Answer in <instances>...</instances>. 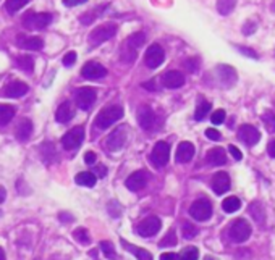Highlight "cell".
<instances>
[{"mask_svg": "<svg viewBox=\"0 0 275 260\" xmlns=\"http://www.w3.org/2000/svg\"><path fill=\"white\" fill-rule=\"evenodd\" d=\"M121 116H123V107L121 105H109V107H104L96 116V126L101 129H107L117 123Z\"/></svg>", "mask_w": 275, "mask_h": 260, "instance_id": "6da1fadb", "label": "cell"}, {"mask_svg": "<svg viewBox=\"0 0 275 260\" xmlns=\"http://www.w3.org/2000/svg\"><path fill=\"white\" fill-rule=\"evenodd\" d=\"M117 34V24L113 23H106V24H101V26L94 28L93 31L89 33L88 36V41H89V46L97 47L104 44L106 41L112 39V37Z\"/></svg>", "mask_w": 275, "mask_h": 260, "instance_id": "7a4b0ae2", "label": "cell"}, {"mask_svg": "<svg viewBox=\"0 0 275 260\" xmlns=\"http://www.w3.org/2000/svg\"><path fill=\"white\" fill-rule=\"evenodd\" d=\"M251 225L246 221V220H243V218H238L235 220L233 223H231V226H230V239L233 241V243H238V244H241L244 243V241H248L249 236H251Z\"/></svg>", "mask_w": 275, "mask_h": 260, "instance_id": "3957f363", "label": "cell"}, {"mask_svg": "<svg viewBox=\"0 0 275 260\" xmlns=\"http://www.w3.org/2000/svg\"><path fill=\"white\" fill-rule=\"evenodd\" d=\"M168 160H170V144H167V142H164V141H159L151 152L152 165L157 166V168H162V166L168 163Z\"/></svg>", "mask_w": 275, "mask_h": 260, "instance_id": "277c9868", "label": "cell"}, {"mask_svg": "<svg viewBox=\"0 0 275 260\" xmlns=\"http://www.w3.org/2000/svg\"><path fill=\"white\" fill-rule=\"evenodd\" d=\"M84 141V128L83 126H75L70 131H66L62 136V146L66 151H75Z\"/></svg>", "mask_w": 275, "mask_h": 260, "instance_id": "5b68a950", "label": "cell"}, {"mask_svg": "<svg viewBox=\"0 0 275 260\" xmlns=\"http://www.w3.org/2000/svg\"><path fill=\"white\" fill-rule=\"evenodd\" d=\"M189 215L198 221H206L212 216V204L207 199H198L189 207Z\"/></svg>", "mask_w": 275, "mask_h": 260, "instance_id": "8992f818", "label": "cell"}, {"mask_svg": "<svg viewBox=\"0 0 275 260\" xmlns=\"http://www.w3.org/2000/svg\"><path fill=\"white\" fill-rule=\"evenodd\" d=\"M52 23V15L51 13H26L23 18V24L28 29H46L49 24Z\"/></svg>", "mask_w": 275, "mask_h": 260, "instance_id": "52a82bcc", "label": "cell"}, {"mask_svg": "<svg viewBox=\"0 0 275 260\" xmlns=\"http://www.w3.org/2000/svg\"><path fill=\"white\" fill-rule=\"evenodd\" d=\"M126 139H128V131H126V126L123 125L109 134V138L106 141L107 149L112 152H118L126 144Z\"/></svg>", "mask_w": 275, "mask_h": 260, "instance_id": "ba28073f", "label": "cell"}, {"mask_svg": "<svg viewBox=\"0 0 275 260\" xmlns=\"http://www.w3.org/2000/svg\"><path fill=\"white\" fill-rule=\"evenodd\" d=\"M164 60H165L164 49L159 44H151L148 47V51H146V55H144L146 66L151 68V70H156L157 66H161L164 63Z\"/></svg>", "mask_w": 275, "mask_h": 260, "instance_id": "9c48e42d", "label": "cell"}, {"mask_svg": "<svg viewBox=\"0 0 275 260\" xmlns=\"http://www.w3.org/2000/svg\"><path fill=\"white\" fill-rule=\"evenodd\" d=\"M161 228H162L161 218H157V216H148V218L139 223L136 231H138L139 236L151 238V236H154V234H157L159 231H161Z\"/></svg>", "mask_w": 275, "mask_h": 260, "instance_id": "30bf717a", "label": "cell"}, {"mask_svg": "<svg viewBox=\"0 0 275 260\" xmlns=\"http://www.w3.org/2000/svg\"><path fill=\"white\" fill-rule=\"evenodd\" d=\"M149 173L148 171H144V170H138V171H134L131 173L130 176L126 178V181H125V186L130 191H133V193H138V191H141L146 184H148L149 181Z\"/></svg>", "mask_w": 275, "mask_h": 260, "instance_id": "8fae6325", "label": "cell"}, {"mask_svg": "<svg viewBox=\"0 0 275 260\" xmlns=\"http://www.w3.org/2000/svg\"><path fill=\"white\" fill-rule=\"evenodd\" d=\"M97 99V91L93 88H79L76 91V104L81 110H89Z\"/></svg>", "mask_w": 275, "mask_h": 260, "instance_id": "7c38bea8", "label": "cell"}, {"mask_svg": "<svg viewBox=\"0 0 275 260\" xmlns=\"http://www.w3.org/2000/svg\"><path fill=\"white\" fill-rule=\"evenodd\" d=\"M238 139H240L241 142H244L246 146H254L258 144L259 139H261V133L259 129L253 126V125H243L240 128V131H238Z\"/></svg>", "mask_w": 275, "mask_h": 260, "instance_id": "4fadbf2b", "label": "cell"}, {"mask_svg": "<svg viewBox=\"0 0 275 260\" xmlns=\"http://www.w3.org/2000/svg\"><path fill=\"white\" fill-rule=\"evenodd\" d=\"M138 123L146 131L156 126V113L149 105H143V107L138 108Z\"/></svg>", "mask_w": 275, "mask_h": 260, "instance_id": "5bb4252c", "label": "cell"}, {"mask_svg": "<svg viewBox=\"0 0 275 260\" xmlns=\"http://www.w3.org/2000/svg\"><path fill=\"white\" fill-rule=\"evenodd\" d=\"M217 74H219V79H220V83H222L223 88H231L238 79V74L235 71V68L230 66V65H219L217 66Z\"/></svg>", "mask_w": 275, "mask_h": 260, "instance_id": "9a60e30c", "label": "cell"}, {"mask_svg": "<svg viewBox=\"0 0 275 260\" xmlns=\"http://www.w3.org/2000/svg\"><path fill=\"white\" fill-rule=\"evenodd\" d=\"M230 188H231V183H230L228 173L219 171V173H216V175L212 176V189H214V193H216V194L222 196V194L227 193Z\"/></svg>", "mask_w": 275, "mask_h": 260, "instance_id": "2e32d148", "label": "cell"}, {"mask_svg": "<svg viewBox=\"0 0 275 260\" xmlns=\"http://www.w3.org/2000/svg\"><path fill=\"white\" fill-rule=\"evenodd\" d=\"M81 74H83V78H86V79H101L107 74V70H106V66H102L101 63H97V61H88V63L83 66Z\"/></svg>", "mask_w": 275, "mask_h": 260, "instance_id": "e0dca14e", "label": "cell"}, {"mask_svg": "<svg viewBox=\"0 0 275 260\" xmlns=\"http://www.w3.org/2000/svg\"><path fill=\"white\" fill-rule=\"evenodd\" d=\"M162 83H164L165 88H168V89H178L185 84V76H183L181 71L172 70V71H167L164 74Z\"/></svg>", "mask_w": 275, "mask_h": 260, "instance_id": "ac0fdd59", "label": "cell"}, {"mask_svg": "<svg viewBox=\"0 0 275 260\" xmlns=\"http://www.w3.org/2000/svg\"><path fill=\"white\" fill-rule=\"evenodd\" d=\"M28 84L23 83V81H13V83H8L5 86L3 89V96L5 97H10V99H20L28 92Z\"/></svg>", "mask_w": 275, "mask_h": 260, "instance_id": "d6986e66", "label": "cell"}, {"mask_svg": "<svg viewBox=\"0 0 275 260\" xmlns=\"http://www.w3.org/2000/svg\"><path fill=\"white\" fill-rule=\"evenodd\" d=\"M194 157V146L191 144V142H181V144L178 146V149H176V162L178 163H188L191 162V158Z\"/></svg>", "mask_w": 275, "mask_h": 260, "instance_id": "ffe728a7", "label": "cell"}, {"mask_svg": "<svg viewBox=\"0 0 275 260\" xmlns=\"http://www.w3.org/2000/svg\"><path fill=\"white\" fill-rule=\"evenodd\" d=\"M55 118H57L58 123H68L70 120L75 118V107L70 102H62L57 108Z\"/></svg>", "mask_w": 275, "mask_h": 260, "instance_id": "44dd1931", "label": "cell"}, {"mask_svg": "<svg viewBox=\"0 0 275 260\" xmlns=\"http://www.w3.org/2000/svg\"><path fill=\"white\" fill-rule=\"evenodd\" d=\"M18 46L24 51H41L42 47H44V41L41 39V37H23L20 36L18 37Z\"/></svg>", "mask_w": 275, "mask_h": 260, "instance_id": "7402d4cb", "label": "cell"}, {"mask_svg": "<svg viewBox=\"0 0 275 260\" xmlns=\"http://www.w3.org/2000/svg\"><path fill=\"white\" fill-rule=\"evenodd\" d=\"M207 162L214 166H222L227 163V152L222 147H214L207 152Z\"/></svg>", "mask_w": 275, "mask_h": 260, "instance_id": "603a6c76", "label": "cell"}, {"mask_svg": "<svg viewBox=\"0 0 275 260\" xmlns=\"http://www.w3.org/2000/svg\"><path fill=\"white\" fill-rule=\"evenodd\" d=\"M33 134V121L29 118H23L16 126V138L20 141H28Z\"/></svg>", "mask_w": 275, "mask_h": 260, "instance_id": "cb8c5ba5", "label": "cell"}, {"mask_svg": "<svg viewBox=\"0 0 275 260\" xmlns=\"http://www.w3.org/2000/svg\"><path fill=\"white\" fill-rule=\"evenodd\" d=\"M75 181L79 186H86V188H94L97 178L93 171H81L75 176Z\"/></svg>", "mask_w": 275, "mask_h": 260, "instance_id": "d4e9b609", "label": "cell"}, {"mask_svg": "<svg viewBox=\"0 0 275 260\" xmlns=\"http://www.w3.org/2000/svg\"><path fill=\"white\" fill-rule=\"evenodd\" d=\"M121 244L125 246V249H126L128 252H133L134 256L138 257V260H154V259H152V254H151L149 251H146V249H139V247L133 246V244H130V243H126L125 239H121Z\"/></svg>", "mask_w": 275, "mask_h": 260, "instance_id": "484cf974", "label": "cell"}, {"mask_svg": "<svg viewBox=\"0 0 275 260\" xmlns=\"http://www.w3.org/2000/svg\"><path fill=\"white\" fill-rule=\"evenodd\" d=\"M236 7V0H217V11L222 16H228Z\"/></svg>", "mask_w": 275, "mask_h": 260, "instance_id": "4316f807", "label": "cell"}, {"mask_svg": "<svg viewBox=\"0 0 275 260\" xmlns=\"http://www.w3.org/2000/svg\"><path fill=\"white\" fill-rule=\"evenodd\" d=\"M15 118V107L11 105H0V125H8Z\"/></svg>", "mask_w": 275, "mask_h": 260, "instance_id": "83f0119b", "label": "cell"}, {"mask_svg": "<svg viewBox=\"0 0 275 260\" xmlns=\"http://www.w3.org/2000/svg\"><path fill=\"white\" fill-rule=\"evenodd\" d=\"M240 207H241V201L238 199L236 196H230V197H227V199H223V202H222V208L227 213H233Z\"/></svg>", "mask_w": 275, "mask_h": 260, "instance_id": "f1b7e54d", "label": "cell"}, {"mask_svg": "<svg viewBox=\"0 0 275 260\" xmlns=\"http://www.w3.org/2000/svg\"><path fill=\"white\" fill-rule=\"evenodd\" d=\"M16 65L24 73H33V70H34V60L29 57V55H21V57H18Z\"/></svg>", "mask_w": 275, "mask_h": 260, "instance_id": "f546056e", "label": "cell"}, {"mask_svg": "<svg viewBox=\"0 0 275 260\" xmlns=\"http://www.w3.org/2000/svg\"><path fill=\"white\" fill-rule=\"evenodd\" d=\"M249 213L254 216V220L258 223H262V221H264V218H266V210L262 208L261 202L249 204Z\"/></svg>", "mask_w": 275, "mask_h": 260, "instance_id": "4dcf8cb0", "label": "cell"}, {"mask_svg": "<svg viewBox=\"0 0 275 260\" xmlns=\"http://www.w3.org/2000/svg\"><path fill=\"white\" fill-rule=\"evenodd\" d=\"M29 0H7L5 2V8H7L8 13H16L20 11L23 7H26Z\"/></svg>", "mask_w": 275, "mask_h": 260, "instance_id": "1f68e13d", "label": "cell"}, {"mask_svg": "<svg viewBox=\"0 0 275 260\" xmlns=\"http://www.w3.org/2000/svg\"><path fill=\"white\" fill-rule=\"evenodd\" d=\"M209 110H211V104L207 102V101H201L199 105L196 107V111H194V120H204L206 118V115L209 113Z\"/></svg>", "mask_w": 275, "mask_h": 260, "instance_id": "d6a6232c", "label": "cell"}, {"mask_svg": "<svg viewBox=\"0 0 275 260\" xmlns=\"http://www.w3.org/2000/svg\"><path fill=\"white\" fill-rule=\"evenodd\" d=\"M99 247H101V251L104 252V256H106V259H110V260L117 259V252H115V247L110 241H101Z\"/></svg>", "mask_w": 275, "mask_h": 260, "instance_id": "836d02e7", "label": "cell"}, {"mask_svg": "<svg viewBox=\"0 0 275 260\" xmlns=\"http://www.w3.org/2000/svg\"><path fill=\"white\" fill-rule=\"evenodd\" d=\"M144 41H146V36L143 33H134V34H131L130 37H128L126 44L130 47H133L134 51H138V49L144 44Z\"/></svg>", "mask_w": 275, "mask_h": 260, "instance_id": "e575fe53", "label": "cell"}, {"mask_svg": "<svg viewBox=\"0 0 275 260\" xmlns=\"http://www.w3.org/2000/svg\"><path fill=\"white\" fill-rule=\"evenodd\" d=\"M73 238H75L79 244H84V246H88L91 243V236L86 228H76V230L73 231Z\"/></svg>", "mask_w": 275, "mask_h": 260, "instance_id": "d590c367", "label": "cell"}, {"mask_svg": "<svg viewBox=\"0 0 275 260\" xmlns=\"http://www.w3.org/2000/svg\"><path fill=\"white\" fill-rule=\"evenodd\" d=\"M181 233H183V236H185L186 239H193L198 234V228L194 226L191 221H183Z\"/></svg>", "mask_w": 275, "mask_h": 260, "instance_id": "8d00e7d4", "label": "cell"}, {"mask_svg": "<svg viewBox=\"0 0 275 260\" xmlns=\"http://www.w3.org/2000/svg\"><path fill=\"white\" fill-rule=\"evenodd\" d=\"M262 121H264V125L269 131L275 133V113L274 111H267V113L262 115Z\"/></svg>", "mask_w": 275, "mask_h": 260, "instance_id": "74e56055", "label": "cell"}, {"mask_svg": "<svg viewBox=\"0 0 275 260\" xmlns=\"http://www.w3.org/2000/svg\"><path fill=\"white\" fill-rule=\"evenodd\" d=\"M198 257H199V251L196 247H188L180 256V260H198Z\"/></svg>", "mask_w": 275, "mask_h": 260, "instance_id": "f35d334b", "label": "cell"}, {"mask_svg": "<svg viewBox=\"0 0 275 260\" xmlns=\"http://www.w3.org/2000/svg\"><path fill=\"white\" fill-rule=\"evenodd\" d=\"M168 246H176V234L173 230H170L167 233V236L161 241V247H168Z\"/></svg>", "mask_w": 275, "mask_h": 260, "instance_id": "ab89813d", "label": "cell"}, {"mask_svg": "<svg viewBox=\"0 0 275 260\" xmlns=\"http://www.w3.org/2000/svg\"><path fill=\"white\" fill-rule=\"evenodd\" d=\"M225 110H222V108H219V110H216L212 113V116H211V121L214 123V125H222V123L225 121Z\"/></svg>", "mask_w": 275, "mask_h": 260, "instance_id": "60d3db41", "label": "cell"}, {"mask_svg": "<svg viewBox=\"0 0 275 260\" xmlns=\"http://www.w3.org/2000/svg\"><path fill=\"white\" fill-rule=\"evenodd\" d=\"M109 213L112 215V216H118L121 213V207H120V204L118 202H115L112 201L109 204Z\"/></svg>", "mask_w": 275, "mask_h": 260, "instance_id": "b9f144b4", "label": "cell"}, {"mask_svg": "<svg viewBox=\"0 0 275 260\" xmlns=\"http://www.w3.org/2000/svg\"><path fill=\"white\" fill-rule=\"evenodd\" d=\"M63 65L65 66H73V65H75V61H76V52H68V53H66L65 55V57H63Z\"/></svg>", "mask_w": 275, "mask_h": 260, "instance_id": "7bdbcfd3", "label": "cell"}, {"mask_svg": "<svg viewBox=\"0 0 275 260\" xmlns=\"http://www.w3.org/2000/svg\"><path fill=\"white\" fill-rule=\"evenodd\" d=\"M256 31V23L254 21H246L244 23V26H243V34H246V36H249V34H253Z\"/></svg>", "mask_w": 275, "mask_h": 260, "instance_id": "ee69618b", "label": "cell"}, {"mask_svg": "<svg viewBox=\"0 0 275 260\" xmlns=\"http://www.w3.org/2000/svg\"><path fill=\"white\" fill-rule=\"evenodd\" d=\"M206 138L211 139V141H219L220 139V133L217 131V129H214V128H207L206 129Z\"/></svg>", "mask_w": 275, "mask_h": 260, "instance_id": "f6af8a7d", "label": "cell"}, {"mask_svg": "<svg viewBox=\"0 0 275 260\" xmlns=\"http://www.w3.org/2000/svg\"><path fill=\"white\" fill-rule=\"evenodd\" d=\"M236 49L240 52H243L244 55H248V57H251V58H259V55L256 53L253 49H248V47H241V46H236Z\"/></svg>", "mask_w": 275, "mask_h": 260, "instance_id": "bcb514c9", "label": "cell"}, {"mask_svg": "<svg viewBox=\"0 0 275 260\" xmlns=\"http://www.w3.org/2000/svg\"><path fill=\"white\" fill-rule=\"evenodd\" d=\"M228 152L231 154V157H233L235 160H241V158H243L241 151H240L238 147H235V146H230V147H228Z\"/></svg>", "mask_w": 275, "mask_h": 260, "instance_id": "7dc6e473", "label": "cell"}, {"mask_svg": "<svg viewBox=\"0 0 275 260\" xmlns=\"http://www.w3.org/2000/svg\"><path fill=\"white\" fill-rule=\"evenodd\" d=\"M96 160H97V156H96V152L89 151V152H86V154H84V162H86L88 165H93V163H96Z\"/></svg>", "mask_w": 275, "mask_h": 260, "instance_id": "c3c4849f", "label": "cell"}, {"mask_svg": "<svg viewBox=\"0 0 275 260\" xmlns=\"http://www.w3.org/2000/svg\"><path fill=\"white\" fill-rule=\"evenodd\" d=\"M94 175H96V178H106V175H107V168L104 165H97L96 166V170H94Z\"/></svg>", "mask_w": 275, "mask_h": 260, "instance_id": "681fc988", "label": "cell"}, {"mask_svg": "<svg viewBox=\"0 0 275 260\" xmlns=\"http://www.w3.org/2000/svg\"><path fill=\"white\" fill-rule=\"evenodd\" d=\"M186 68L191 73H194V71H198V60L196 58H189V60H186Z\"/></svg>", "mask_w": 275, "mask_h": 260, "instance_id": "f907efd6", "label": "cell"}, {"mask_svg": "<svg viewBox=\"0 0 275 260\" xmlns=\"http://www.w3.org/2000/svg\"><path fill=\"white\" fill-rule=\"evenodd\" d=\"M86 2L88 0H63V5L65 7H76V5H81Z\"/></svg>", "mask_w": 275, "mask_h": 260, "instance_id": "816d5d0a", "label": "cell"}, {"mask_svg": "<svg viewBox=\"0 0 275 260\" xmlns=\"http://www.w3.org/2000/svg\"><path fill=\"white\" fill-rule=\"evenodd\" d=\"M58 218L62 220L63 223H71L73 220H75V216H73L71 213H65V212H62L58 215Z\"/></svg>", "mask_w": 275, "mask_h": 260, "instance_id": "f5cc1de1", "label": "cell"}, {"mask_svg": "<svg viewBox=\"0 0 275 260\" xmlns=\"http://www.w3.org/2000/svg\"><path fill=\"white\" fill-rule=\"evenodd\" d=\"M143 88H144V89H148V91H152V92H156V91H157V86H156V79H151V81L144 83V84H143Z\"/></svg>", "mask_w": 275, "mask_h": 260, "instance_id": "db71d44e", "label": "cell"}, {"mask_svg": "<svg viewBox=\"0 0 275 260\" xmlns=\"http://www.w3.org/2000/svg\"><path fill=\"white\" fill-rule=\"evenodd\" d=\"M161 260H178V256L173 252H164L161 256Z\"/></svg>", "mask_w": 275, "mask_h": 260, "instance_id": "11a10c76", "label": "cell"}, {"mask_svg": "<svg viewBox=\"0 0 275 260\" xmlns=\"http://www.w3.org/2000/svg\"><path fill=\"white\" fill-rule=\"evenodd\" d=\"M93 15H94V13H93ZM93 15H91V13H84V16L81 18V23L89 24L91 21H94V18H96V16H93Z\"/></svg>", "mask_w": 275, "mask_h": 260, "instance_id": "9f6ffc18", "label": "cell"}, {"mask_svg": "<svg viewBox=\"0 0 275 260\" xmlns=\"http://www.w3.org/2000/svg\"><path fill=\"white\" fill-rule=\"evenodd\" d=\"M267 152H269V156H271L272 158H275V141H272L271 144H269Z\"/></svg>", "mask_w": 275, "mask_h": 260, "instance_id": "6f0895ef", "label": "cell"}, {"mask_svg": "<svg viewBox=\"0 0 275 260\" xmlns=\"http://www.w3.org/2000/svg\"><path fill=\"white\" fill-rule=\"evenodd\" d=\"M5 197H7V191H5V188L0 186V204L5 201Z\"/></svg>", "mask_w": 275, "mask_h": 260, "instance_id": "680465c9", "label": "cell"}, {"mask_svg": "<svg viewBox=\"0 0 275 260\" xmlns=\"http://www.w3.org/2000/svg\"><path fill=\"white\" fill-rule=\"evenodd\" d=\"M0 260H5V252L2 247H0Z\"/></svg>", "mask_w": 275, "mask_h": 260, "instance_id": "91938a15", "label": "cell"}]
</instances>
